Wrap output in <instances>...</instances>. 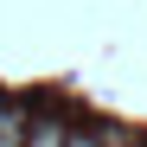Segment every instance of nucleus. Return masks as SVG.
Segmentation results:
<instances>
[{
  "mask_svg": "<svg viewBox=\"0 0 147 147\" xmlns=\"http://www.w3.org/2000/svg\"><path fill=\"white\" fill-rule=\"evenodd\" d=\"M0 147H26V121H19L13 109H7V121H0Z\"/></svg>",
  "mask_w": 147,
  "mask_h": 147,
  "instance_id": "f03ea898",
  "label": "nucleus"
},
{
  "mask_svg": "<svg viewBox=\"0 0 147 147\" xmlns=\"http://www.w3.org/2000/svg\"><path fill=\"white\" fill-rule=\"evenodd\" d=\"M109 147H115V141H109Z\"/></svg>",
  "mask_w": 147,
  "mask_h": 147,
  "instance_id": "39448f33",
  "label": "nucleus"
},
{
  "mask_svg": "<svg viewBox=\"0 0 147 147\" xmlns=\"http://www.w3.org/2000/svg\"><path fill=\"white\" fill-rule=\"evenodd\" d=\"M0 121H7V96H0Z\"/></svg>",
  "mask_w": 147,
  "mask_h": 147,
  "instance_id": "20e7f679",
  "label": "nucleus"
},
{
  "mask_svg": "<svg viewBox=\"0 0 147 147\" xmlns=\"http://www.w3.org/2000/svg\"><path fill=\"white\" fill-rule=\"evenodd\" d=\"M64 147H102V141H96V134H70Z\"/></svg>",
  "mask_w": 147,
  "mask_h": 147,
  "instance_id": "7ed1b4c3",
  "label": "nucleus"
},
{
  "mask_svg": "<svg viewBox=\"0 0 147 147\" xmlns=\"http://www.w3.org/2000/svg\"><path fill=\"white\" fill-rule=\"evenodd\" d=\"M70 134H64V121H32L26 128V147H64Z\"/></svg>",
  "mask_w": 147,
  "mask_h": 147,
  "instance_id": "f257e3e1",
  "label": "nucleus"
}]
</instances>
